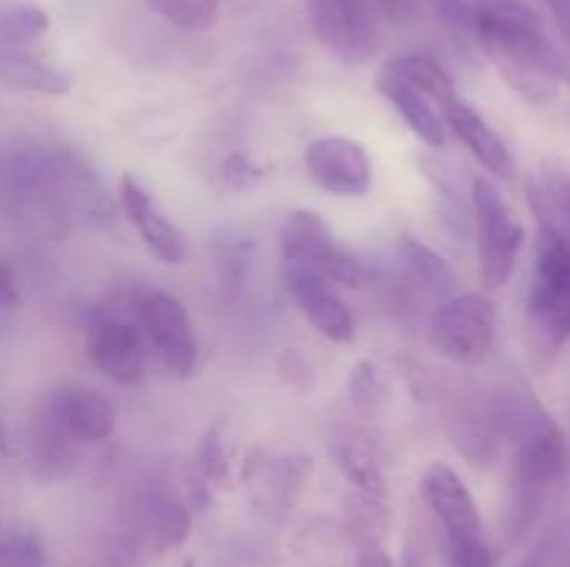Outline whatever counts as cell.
I'll return each instance as SVG.
<instances>
[{
	"label": "cell",
	"instance_id": "cell-1",
	"mask_svg": "<svg viewBox=\"0 0 570 567\" xmlns=\"http://www.w3.org/2000/svg\"><path fill=\"white\" fill-rule=\"evenodd\" d=\"M471 26L504 81L532 106H549L566 81L562 50L543 20L518 0H479Z\"/></svg>",
	"mask_w": 570,
	"mask_h": 567
},
{
	"label": "cell",
	"instance_id": "cell-2",
	"mask_svg": "<svg viewBox=\"0 0 570 567\" xmlns=\"http://www.w3.org/2000/svg\"><path fill=\"white\" fill-rule=\"evenodd\" d=\"M538 211L534 267L527 295L529 345L538 365L557 359L570 339V239L546 206L538 187L529 189Z\"/></svg>",
	"mask_w": 570,
	"mask_h": 567
},
{
	"label": "cell",
	"instance_id": "cell-3",
	"mask_svg": "<svg viewBox=\"0 0 570 567\" xmlns=\"http://www.w3.org/2000/svg\"><path fill=\"white\" fill-rule=\"evenodd\" d=\"M495 411H499L501 437L512 442L518 489L523 500L534 504L543 489L554 487L566 476V434L549 409L527 389L507 392L495 404Z\"/></svg>",
	"mask_w": 570,
	"mask_h": 567
},
{
	"label": "cell",
	"instance_id": "cell-4",
	"mask_svg": "<svg viewBox=\"0 0 570 567\" xmlns=\"http://www.w3.org/2000/svg\"><path fill=\"white\" fill-rule=\"evenodd\" d=\"M473 220H476L479 278L484 289H501L515 270L523 248V226L510 200L490 178H473Z\"/></svg>",
	"mask_w": 570,
	"mask_h": 567
},
{
	"label": "cell",
	"instance_id": "cell-5",
	"mask_svg": "<svg viewBox=\"0 0 570 567\" xmlns=\"http://www.w3.org/2000/svg\"><path fill=\"white\" fill-rule=\"evenodd\" d=\"M134 326L142 334L148 354L173 376H193L198 365V339L181 300L165 289L142 287L134 292Z\"/></svg>",
	"mask_w": 570,
	"mask_h": 567
},
{
	"label": "cell",
	"instance_id": "cell-6",
	"mask_svg": "<svg viewBox=\"0 0 570 567\" xmlns=\"http://www.w3.org/2000/svg\"><path fill=\"white\" fill-rule=\"evenodd\" d=\"M426 339L434 354L454 361V365H482L495 339L493 300L484 292L445 298L429 320Z\"/></svg>",
	"mask_w": 570,
	"mask_h": 567
},
{
	"label": "cell",
	"instance_id": "cell-7",
	"mask_svg": "<svg viewBox=\"0 0 570 567\" xmlns=\"http://www.w3.org/2000/svg\"><path fill=\"white\" fill-rule=\"evenodd\" d=\"M278 248H282L284 265L321 272L332 284L360 287L365 281L360 259L348 253L343 245L334 242L332 228L312 209L289 211L282 231H278Z\"/></svg>",
	"mask_w": 570,
	"mask_h": 567
},
{
	"label": "cell",
	"instance_id": "cell-8",
	"mask_svg": "<svg viewBox=\"0 0 570 567\" xmlns=\"http://www.w3.org/2000/svg\"><path fill=\"white\" fill-rule=\"evenodd\" d=\"M317 42L343 64H367L379 50V20L373 0H306Z\"/></svg>",
	"mask_w": 570,
	"mask_h": 567
},
{
	"label": "cell",
	"instance_id": "cell-9",
	"mask_svg": "<svg viewBox=\"0 0 570 567\" xmlns=\"http://www.w3.org/2000/svg\"><path fill=\"white\" fill-rule=\"evenodd\" d=\"M42 426L65 437L67 442H100L117 426V411L104 392L83 384H65L50 395L42 411Z\"/></svg>",
	"mask_w": 570,
	"mask_h": 567
},
{
	"label": "cell",
	"instance_id": "cell-10",
	"mask_svg": "<svg viewBox=\"0 0 570 567\" xmlns=\"http://www.w3.org/2000/svg\"><path fill=\"white\" fill-rule=\"evenodd\" d=\"M312 181L340 198H362L373 187V165L365 145L351 137H317L306 145Z\"/></svg>",
	"mask_w": 570,
	"mask_h": 567
},
{
	"label": "cell",
	"instance_id": "cell-11",
	"mask_svg": "<svg viewBox=\"0 0 570 567\" xmlns=\"http://www.w3.org/2000/svg\"><path fill=\"white\" fill-rule=\"evenodd\" d=\"M87 350L92 365L115 384H139L145 378L148 348L134 322L100 311L87 322Z\"/></svg>",
	"mask_w": 570,
	"mask_h": 567
},
{
	"label": "cell",
	"instance_id": "cell-12",
	"mask_svg": "<svg viewBox=\"0 0 570 567\" xmlns=\"http://www.w3.org/2000/svg\"><path fill=\"white\" fill-rule=\"evenodd\" d=\"M284 278L301 315L317 328L326 339L337 345H351L356 339V322L345 300L334 289L328 278L312 272L306 267L284 265Z\"/></svg>",
	"mask_w": 570,
	"mask_h": 567
},
{
	"label": "cell",
	"instance_id": "cell-13",
	"mask_svg": "<svg viewBox=\"0 0 570 567\" xmlns=\"http://www.w3.org/2000/svg\"><path fill=\"white\" fill-rule=\"evenodd\" d=\"M120 206L142 245L156 259L165 261V265H184L187 261L189 245L184 231L165 215L154 195L134 176L120 178Z\"/></svg>",
	"mask_w": 570,
	"mask_h": 567
},
{
	"label": "cell",
	"instance_id": "cell-14",
	"mask_svg": "<svg viewBox=\"0 0 570 567\" xmlns=\"http://www.w3.org/2000/svg\"><path fill=\"white\" fill-rule=\"evenodd\" d=\"M421 493L432 515L443 526V534H454V537L482 534V515H479L476 498L454 467L432 461L421 476Z\"/></svg>",
	"mask_w": 570,
	"mask_h": 567
},
{
	"label": "cell",
	"instance_id": "cell-15",
	"mask_svg": "<svg viewBox=\"0 0 570 567\" xmlns=\"http://www.w3.org/2000/svg\"><path fill=\"white\" fill-rule=\"evenodd\" d=\"M440 109H443L445 126L465 142V148L476 156L484 170L493 172L495 178H507V181L515 178V156L499 137V131L471 103L451 98Z\"/></svg>",
	"mask_w": 570,
	"mask_h": 567
},
{
	"label": "cell",
	"instance_id": "cell-16",
	"mask_svg": "<svg viewBox=\"0 0 570 567\" xmlns=\"http://www.w3.org/2000/svg\"><path fill=\"white\" fill-rule=\"evenodd\" d=\"M376 89L387 98V103L404 117L410 131L417 139L429 145V148H443L445 145V120L438 109L432 106V98L423 94L421 89L410 87L401 78L390 76L387 70H379Z\"/></svg>",
	"mask_w": 570,
	"mask_h": 567
},
{
	"label": "cell",
	"instance_id": "cell-17",
	"mask_svg": "<svg viewBox=\"0 0 570 567\" xmlns=\"http://www.w3.org/2000/svg\"><path fill=\"white\" fill-rule=\"evenodd\" d=\"M189 534V511L176 495L150 493L139 500L137 517H134V537L150 550H167L184 543Z\"/></svg>",
	"mask_w": 570,
	"mask_h": 567
},
{
	"label": "cell",
	"instance_id": "cell-18",
	"mask_svg": "<svg viewBox=\"0 0 570 567\" xmlns=\"http://www.w3.org/2000/svg\"><path fill=\"white\" fill-rule=\"evenodd\" d=\"M0 83L9 89H22V92L61 98V94L70 92L72 78L59 67L28 53V50H3L0 53Z\"/></svg>",
	"mask_w": 570,
	"mask_h": 567
},
{
	"label": "cell",
	"instance_id": "cell-19",
	"mask_svg": "<svg viewBox=\"0 0 570 567\" xmlns=\"http://www.w3.org/2000/svg\"><path fill=\"white\" fill-rule=\"evenodd\" d=\"M382 70H387L390 76L401 78V81H406L410 87L421 89L423 94L438 100L440 106H443L445 100L456 98L454 81H451V76L445 72V67L440 64V61H434L432 56H423V53L399 56V59H390Z\"/></svg>",
	"mask_w": 570,
	"mask_h": 567
},
{
	"label": "cell",
	"instance_id": "cell-20",
	"mask_svg": "<svg viewBox=\"0 0 570 567\" xmlns=\"http://www.w3.org/2000/svg\"><path fill=\"white\" fill-rule=\"evenodd\" d=\"M401 261H404V270L406 276L412 278V284H417V287L423 289V292L429 295H449L451 289H454L456 278L454 272H451V267L445 265L443 256L434 253L429 245L417 242V239L412 237H404V242H401Z\"/></svg>",
	"mask_w": 570,
	"mask_h": 567
},
{
	"label": "cell",
	"instance_id": "cell-21",
	"mask_svg": "<svg viewBox=\"0 0 570 567\" xmlns=\"http://www.w3.org/2000/svg\"><path fill=\"white\" fill-rule=\"evenodd\" d=\"M50 26L48 11L37 3L0 6V53L3 50H28Z\"/></svg>",
	"mask_w": 570,
	"mask_h": 567
},
{
	"label": "cell",
	"instance_id": "cell-22",
	"mask_svg": "<svg viewBox=\"0 0 570 567\" xmlns=\"http://www.w3.org/2000/svg\"><path fill=\"white\" fill-rule=\"evenodd\" d=\"M334 461L343 470V476L354 484L356 489H362V495H371V498H382L384 495V472L379 467L376 456L365 448L362 442L354 439H340L332 448Z\"/></svg>",
	"mask_w": 570,
	"mask_h": 567
},
{
	"label": "cell",
	"instance_id": "cell-23",
	"mask_svg": "<svg viewBox=\"0 0 570 567\" xmlns=\"http://www.w3.org/2000/svg\"><path fill=\"white\" fill-rule=\"evenodd\" d=\"M154 14L181 31H209L220 17V0H145Z\"/></svg>",
	"mask_w": 570,
	"mask_h": 567
},
{
	"label": "cell",
	"instance_id": "cell-24",
	"mask_svg": "<svg viewBox=\"0 0 570 567\" xmlns=\"http://www.w3.org/2000/svg\"><path fill=\"white\" fill-rule=\"evenodd\" d=\"M0 567H45V543L28 528L0 534Z\"/></svg>",
	"mask_w": 570,
	"mask_h": 567
},
{
	"label": "cell",
	"instance_id": "cell-25",
	"mask_svg": "<svg viewBox=\"0 0 570 567\" xmlns=\"http://www.w3.org/2000/svg\"><path fill=\"white\" fill-rule=\"evenodd\" d=\"M440 559L443 567H495V556L484 543V534H471V537L443 534Z\"/></svg>",
	"mask_w": 570,
	"mask_h": 567
},
{
	"label": "cell",
	"instance_id": "cell-26",
	"mask_svg": "<svg viewBox=\"0 0 570 567\" xmlns=\"http://www.w3.org/2000/svg\"><path fill=\"white\" fill-rule=\"evenodd\" d=\"M348 531L360 548H373L382 545L384 534H387V511L376 504V498L367 495V504L354 506L348 517Z\"/></svg>",
	"mask_w": 570,
	"mask_h": 567
},
{
	"label": "cell",
	"instance_id": "cell-27",
	"mask_svg": "<svg viewBox=\"0 0 570 567\" xmlns=\"http://www.w3.org/2000/svg\"><path fill=\"white\" fill-rule=\"evenodd\" d=\"M348 389L360 406H373L376 400L384 398V392H387V387H384V376L379 372V367L365 359L351 370Z\"/></svg>",
	"mask_w": 570,
	"mask_h": 567
},
{
	"label": "cell",
	"instance_id": "cell-28",
	"mask_svg": "<svg viewBox=\"0 0 570 567\" xmlns=\"http://www.w3.org/2000/svg\"><path fill=\"white\" fill-rule=\"evenodd\" d=\"M223 178H226L232 187L245 189V187H254V183L259 181L262 170L245 153H234L223 161Z\"/></svg>",
	"mask_w": 570,
	"mask_h": 567
},
{
	"label": "cell",
	"instance_id": "cell-29",
	"mask_svg": "<svg viewBox=\"0 0 570 567\" xmlns=\"http://www.w3.org/2000/svg\"><path fill=\"white\" fill-rule=\"evenodd\" d=\"M200 467H204V472L209 481L223 484V487H226L228 461H226V454H223V448H220V439L209 437L204 445H200Z\"/></svg>",
	"mask_w": 570,
	"mask_h": 567
},
{
	"label": "cell",
	"instance_id": "cell-30",
	"mask_svg": "<svg viewBox=\"0 0 570 567\" xmlns=\"http://www.w3.org/2000/svg\"><path fill=\"white\" fill-rule=\"evenodd\" d=\"M554 14L557 28L562 37V67H566V81L570 83V0H546Z\"/></svg>",
	"mask_w": 570,
	"mask_h": 567
},
{
	"label": "cell",
	"instance_id": "cell-31",
	"mask_svg": "<svg viewBox=\"0 0 570 567\" xmlns=\"http://www.w3.org/2000/svg\"><path fill=\"white\" fill-rule=\"evenodd\" d=\"M20 306V287L17 276L6 259H0V309H14Z\"/></svg>",
	"mask_w": 570,
	"mask_h": 567
},
{
	"label": "cell",
	"instance_id": "cell-32",
	"mask_svg": "<svg viewBox=\"0 0 570 567\" xmlns=\"http://www.w3.org/2000/svg\"><path fill=\"white\" fill-rule=\"evenodd\" d=\"M356 567H393V559H390L387 550L382 545H373V548L360 550V561Z\"/></svg>",
	"mask_w": 570,
	"mask_h": 567
},
{
	"label": "cell",
	"instance_id": "cell-33",
	"mask_svg": "<svg viewBox=\"0 0 570 567\" xmlns=\"http://www.w3.org/2000/svg\"><path fill=\"white\" fill-rule=\"evenodd\" d=\"M401 567H426V565H423L421 550L412 548V545H410V548L404 550V561H401Z\"/></svg>",
	"mask_w": 570,
	"mask_h": 567
},
{
	"label": "cell",
	"instance_id": "cell-34",
	"mask_svg": "<svg viewBox=\"0 0 570 567\" xmlns=\"http://www.w3.org/2000/svg\"><path fill=\"white\" fill-rule=\"evenodd\" d=\"M0 450H6V428H3V422H0Z\"/></svg>",
	"mask_w": 570,
	"mask_h": 567
},
{
	"label": "cell",
	"instance_id": "cell-35",
	"mask_svg": "<svg viewBox=\"0 0 570 567\" xmlns=\"http://www.w3.org/2000/svg\"><path fill=\"white\" fill-rule=\"evenodd\" d=\"M184 567H195V561H193V559H189V561H187V565H184Z\"/></svg>",
	"mask_w": 570,
	"mask_h": 567
},
{
	"label": "cell",
	"instance_id": "cell-36",
	"mask_svg": "<svg viewBox=\"0 0 570 567\" xmlns=\"http://www.w3.org/2000/svg\"><path fill=\"white\" fill-rule=\"evenodd\" d=\"M6 531V526H3V523H0V534H3Z\"/></svg>",
	"mask_w": 570,
	"mask_h": 567
}]
</instances>
